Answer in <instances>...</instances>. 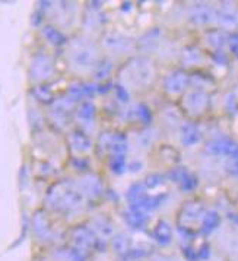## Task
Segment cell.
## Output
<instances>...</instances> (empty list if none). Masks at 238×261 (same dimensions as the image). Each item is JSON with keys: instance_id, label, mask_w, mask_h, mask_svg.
<instances>
[{"instance_id": "obj_45", "label": "cell", "mask_w": 238, "mask_h": 261, "mask_svg": "<svg viewBox=\"0 0 238 261\" xmlns=\"http://www.w3.org/2000/svg\"><path fill=\"white\" fill-rule=\"evenodd\" d=\"M228 44L229 47H238V32H232L231 35H228Z\"/></svg>"}, {"instance_id": "obj_28", "label": "cell", "mask_w": 238, "mask_h": 261, "mask_svg": "<svg viewBox=\"0 0 238 261\" xmlns=\"http://www.w3.org/2000/svg\"><path fill=\"white\" fill-rule=\"evenodd\" d=\"M97 115V108L91 101H85L78 110V118L83 123H92Z\"/></svg>"}, {"instance_id": "obj_36", "label": "cell", "mask_w": 238, "mask_h": 261, "mask_svg": "<svg viewBox=\"0 0 238 261\" xmlns=\"http://www.w3.org/2000/svg\"><path fill=\"white\" fill-rule=\"evenodd\" d=\"M200 57H202V54H200L199 48H196V47H188V48H186V51H184V60L188 64L197 63L200 60Z\"/></svg>"}, {"instance_id": "obj_43", "label": "cell", "mask_w": 238, "mask_h": 261, "mask_svg": "<svg viewBox=\"0 0 238 261\" xmlns=\"http://www.w3.org/2000/svg\"><path fill=\"white\" fill-rule=\"evenodd\" d=\"M73 165L76 168H79V169H86L89 164H88V161H85L82 158H75L73 159Z\"/></svg>"}, {"instance_id": "obj_40", "label": "cell", "mask_w": 238, "mask_h": 261, "mask_svg": "<svg viewBox=\"0 0 238 261\" xmlns=\"http://www.w3.org/2000/svg\"><path fill=\"white\" fill-rule=\"evenodd\" d=\"M212 59H213V62L217 63V64H219V66H225L228 63V57L227 54L224 51H215L213 53V56H212Z\"/></svg>"}, {"instance_id": "obj_2", "label": "cell", "mask_w": 238, "mask_h": 261, "mask_svg": "<svg viewBox=\"0 0 238 261\" xmlns=\"http://www.w3.org/2000/svg\"><path fill=\"white\" fill-rule=\"evenodd\" d=\"M205 213H206V210L202 203H199V201L186 203L178 213V229L195 233V226L199 223V228H200V223H202Z\"/></svg>"}, {"instance_id": "obj_29", "label": "cell", "mask_w": 238, "mask_h": 261, "mask_svg": "<svg viewBox=\"0 0 238 261\" xmlns=\"http://www.w3.org/2000/svg\"><path fill=\"white\" fill-rule=\"evenodd\" d=\"M132 115L135 117L137 121H140L142 124L149 125L152 123V120H154V117H152V113H151V110H149V107L145 104H137L133 108V111H132Z\"/></svg>"}, {"instance_id": "obj_3", "label": "cell", "mask_w": 238, "mask_h": 261, "mask_svg": "<svg viewBox=\"0 0 238 261\" xmlns=\"http://www.w3.org/2000/svg\"><path fill=\"white\" fill-rule=\"evenodd\" d=\"M126 81L135 86H144L152 81V66L145 59H133L123 70Z\"/></svg>"}, {"instance_id": "obj_14", "label": "cell", "mask_w": 238, "mask_h": 261, "mask_svg": "<svg viewBox=\"0 0 238 261\" xmlns=\"http://www.w3.org/2000/svg\"><path fill=\"white\" fill-rule=\"evenodd\" d=\"M97 59L95 54V47L91 42H81L79 45H76L75 51H73V60L78 63L79 66H91Z\"/></svg>"}, {"instance_id": "obj_21", "label": "cell", "mask_w": 238, "mask_h": 261, "mask_svg": "<svg viewBox=\"0 0 238 261\" xmlns=\"http://www.w3.org/2000/svg\"><path fill=\"white\" fill-rule=\"evenodd\" d=\"M132 247H133L132 245V241H130V238L126 233H115L113 238H111V248L122 258L125 255H127V252L132 250Z\"/></svg>"}, {"instance_id": "obj_19", "label": "cell", "mask_w": 238, "mask_h": 261, "mask_svg": "<svg viewBox=\"0 0 238 261\" xmlns=\"http://www.w3.org/2000/svg\"><path fill=\"white\" fill-rule=\"evenodd\" d=\"M92 226V230L95 232V235L98 237V240L107 241V238H113L114 237L113 223L107 218H104V216H100V218H97V219L93 220Z\"/></svg>"}, {"instance_id": "obj_48", "label": "cell", "mask_w": 238, "mask_h": 261, "mask_svg": "<svg viewBox=\"0 0 238 261\" xmlns=\"http://www.w3.org/2000/svg\"><path fill=\"white\" fill-rule=\"evenodd\" d=\"M122 11L123 12L132 11V3H130V2H126V3H123V5H122Z\"/></svg>"}, {"instance_id": "obj_6", "label": "cell", "mask_w": 238, "mask_h": 261, "mask_svg": "<svg viewBox=\"0 0 238 261\" xmlns=\"http://www.w3.org/2000/svg\"><path fill=\"white\" fill-rule=\"evenodd\" d=\"M183 107L187 114L193 115V117L202 115L203 113H206L207 107H209V95L203 92L202 89L190 91L183 99Z\"/></svg>"}, {"instance_id": "obj_25", "label": "cell", "mask_w": 238, "mask_h": 261, "mask_svg": "<svg viewBox=\"0 0 238 261\" xmlns=\"http://www.w3.org/2000/svg\"><path fill=\"white\" fill-rule=\"evenodd\" d=\"M129 149V142L127 136L123 133H117L113 135L111 139V147H110V153L111 155H126Z\"/></svg>"}, {"instance_id": "obj_27", "label": "cell", "mask_w": 238, "mask_h": 261, "mask_svg": "<svg viewBox=\"0 0 238 261\" xmlns=\"http://www.w3.org/2000/svg\"><path fill=\"white\" fill-rule=\"evenodd\" d=\"M108 167L110 171L115 175H123L127 171V158L126 155H111L108 161Z\"/></svg>"}, {"instance_id": "obj_4", "label": "cell", "mask_w": 238, "mask_h": 261, "mask_svg": "<svg viewBox=\"0 0 238 261\" xmlns=\"http://www.w3.org/2000/svg\"><path fill=\"white\" fill-rule=\"evenodd\" d=\"M101 240H98V237L95 235L92 228H86V226H78L72 230V247L78 250L85 251V252H91L92 250L100 248Z\"/></svg>"}, {"instance_id": "obj_15", "label": "cell", "mask_w": 238, "mask_h": 261, "mask_svg": "<svg viewBox=\"0 0 238 261\" xmlns=\"http://www.w3.org/2000/svg\"><path fill=\"white\" fill-rule=\"evenodd\" d=\"M217 18L221 27L232 30L238 27V11L229 3H224V6H221V9L217 13Z\"/></svg>"}, {"instance_id": "obj_49", "label": "cell", "mask_w": 238, "mask_h": 261, "mask_svg": "<svg viewBox=\"0 0 238 261\" xmlns=\"http://www.w3.org/2000/svg\"><path fill=\"white\" fill-rule=\"evenodd\" d=\"M231 51L234 53V56L238 59V47H232V48H231Z\"/></svg>"}, {"instance_id": "obj_18", "label": "cell", "mask_w": 238, "mask_h": 261, "mask_svg": "<svg viewBox=\"0 0 238 261\" xmlns=\"http://www.w3.org/2000/svg\"><path fill=\"white\" fill-rule=\"evenodd\" d=\"M146 196H148V188H146L145 182H135V184H132L129 187V190H127V194H126L129 207H136L142 200L145 199Z\"/></svg>"}, {"instance_id": "obj_9", "label": "cell", "mask_w": 238, "mask_h": 261, "mask_svg": "<svg viewBox=\"0 0 238 261\" xmlns=\"http://www.w3.org/2000/svg\"><path fill=\"white\" fill-rule=\"evenodd\" d=\"M188 18L195 25H207L217 18V12L207 3H195L190 8Z\"/></svg>"}, {"instance_id": "obj_44", "label": "cell", "mask_w": 238, "mask_h": 261, "mask_svg": "<svg viewBox=\"0 0 238 261\" xmlns=\"http://www.w3.org/2000/svg\"><path fill=\"white\" fill-rule=\"evenodd\" d=\"M127 169H130V172H140L142 169H144V164L140 162V161H136V162H132L129 167H127Z\"/></svg>"}, {"instance_id": "obj_38", "label": "cell", "mask_w": 238, "mask_h": 261, "mask_svg": "<svg viewBox=\"0 0 238 261\" xmlns=\"http://www.w3.org/2000/svg\"><path fill=\"white\" fill-rule=\"evenodd\" d=\"M155 140V130H146L139 136V143L142 147H149Z\"/></svg>"}, {"instance_id": "obj_26", "label": "cell", "mask_w": 238, "mask_h": 261, "mask_svg": "<svg viewBox=\"0 0 238 261\" xmlns=\"http://www.w3.org/2000/svg\"><path fill=\"white\" fill-rule=\"evenodd\" d=\"M206 41L212 48L219 51L228 42V37L225 35V32L219 31V30H212V31L206 32Z\"/></svg>"}, {"instance_id": "obj_31", "label": "cell", "mask_w": 238, "mask_h": 261, "mask_svg": "<svg viewBox=\"0 0 238 261\" xmlns=\"http://www.w3.org/2000/svg\"><path fill=\"white\" fill-rule=\"evenodd\" d=\"M159 38H161V31H159L158 28H155V30H152V31H149L146 34L145 37L140 40V44H142L145 48H151L152 45H155Z\"/></svg>"}, {"instance_id": "obj_47", "label": "cell", "mask_w": 238, "mask_h": 261, "mask_svg": "<svg viewBox=\"0 0 238 261\" xmlns=\"http://www.w3.org/2000/svg\"><path fill=\"white\" fill-rule=\"evenodd\" d=\"M111 88H113V85H111V84L98 85V94H105V92H108V91H110Z\"/></svg>"}, {"instance_id": "obj_22", "label": "cell", "mask_w": 238, "mask_h": 261, "mask_svg": "<svg viewBox=\"0 0 238 261\" xmlns=\"http://www.w3.org/2000/svg\"><path fill=\"white\" fill-rule=\"evenodd\" d=\"M32 229L38 238H45L50 233V222L47 219L45 213L37 212L32 218Z\"/></svg>"}, {"instance_id": "obj_32", "label": "cell", "mask_w": 238, "mask_h": 261, "mask_svg": "<svg viewBox=\"0 0 238 261\" xmlns=\"http://www.w3.org/2000/svg\"><path fill=\"white\" fill-rule=\"evenodd\" d=\"M111 69H113V63L110 62V60H103V62L98 64V67L95 70V77L103 81L107 76H110Z\"/></svg>"}, {"instance_id": "obj_8", "label": "cell", "mask_w": 238, "mask_h": 261, "mask_svg": "<svg viewBox=\"0 0 238 261\" xmlns=\"http://www.w3.org/2000/svg\"><path fill=\"white\" fill-rule=\"evenodd\" d=\"M188 85H190V76L180 69L170 72L164 79V88L166 92L171 95L183 94Z\"/></svg>"}, {"instance_id": "obj_5", "label": "cell", "mask_w": 238, "mask_h": 261, "mask_svg": "<svg viewBox=\"0 0 238 261\" xmlns=\"http://www.w3.org/2000/svg\"><path fill=\"white\" fill-rule=\"evenodd\" d=\"M206 153L213 156H228L231 161H238V143L228 137L210 140L205 147Z\"/></svg>"}, {"instance_id": "obj_16", "label": "cell", "mask_w": 238, "mask_h": 261, "mask_svg": "<svg viewBox=\"0 0 238 261\" xmlns=\"http://www.w3.org/2000/svg\"><path fill=\"white\" fill-rule=\"evenodd\" d=\"M202 139V132L199 128V125L195 124V123H184L181 125V143L183 146L192 147L197 145Z\"/></svg>"}, {"instance_id": "obj_34", "label": "cell", "mask_w": 238, "mask_h": 261, "mask_svg": "<svg viewBox=\"0 0 238 261\" xmlns=\"http://www.w3.org/2000/svg\"><path fill=\"white\" fill-rule=\"evenodd\" d=\"M111 139H113V135H111V133H103V135H101L100 142H98V153H100V155H105V153L110 152Z\"/></svg>"}, {"instance_id": "obj_41", "label": "cell", "mask_w": 238, "mask_h": 261, "mask_svg": "<svg viewBox=\"0 0 238 261\" xmlns=\"http://www.w3.org/2000/svg\"><path fill=\"white\" fill-rule=\"evenodd\" d=\"M225 105H227V110L228 111H231V113H235L237 111V99H235V96L231 94L227 96V101H225Z\"/></svg>"}, {"instance_id": "obj_13", "label": "cell", "mask_w": 238, "mask_h": 261, "mask_svg": "<svg viewBox=\"0 0 238 261\" xmlns=\"http://www.w3.org/2000/svg\"><path fill=\"white\" fill-rule=\"evenodd\" d=\"M123 219H125L126 225L132 230H144L149 218H148V213H145V212L129 207L123 213Z\"/></svg>"}, {"instance_id": "obj_17", "label": "cell", "mask_w": 238, "mask_h": 261, "mask_svg": "<svg viewBox=\"0 0 238 261\" xmlns=\"http://www.w3.org/2000/svg\"><path fill=\"white\" fill-rule=\"evenodd\" d=\"M105 44L115 51H127L130 47H132V40L125 35V34H120V32H110L105 35Z\"/></svg>"}, {"instance_id": "obj_20", "label": "cell", "mask_w": 238, "mask_h": 261, "mask_svg": "<svg viewBox=\"0 0 238 261\" xmlns=\"http://www.w3.org/2000/svg\"><path fill=\"white\" fill-rule=\"evenodd\" d=\"M219 225H221V215L217 210H207L200 223V232L203 235H209L213 230H217Z\"/></svg>"}, {"instance_id": "obj_42", "label": "cell", "mask_w": 238, "mask_h": 261, "mask_svg": "<svg viewBox=\"0 0 238 261\" xmlns=\"http://www.w3.org/2000/svg\"><path fill=\"white\" fill-rule=\"evenodd\" d=\"M149 261H177L174 257H171V255H166V254H155V255H152Z\"/></svg>"}, {"instance_id": "obj_46", "label": "cell", "mask_w": 238, "mask_h": 261, "mask_svg": "<svg viewBox=\"0 0 238 261\" xmlns=\"http://www.w3.org/2000/svg\"><path fill=\"white\" fill-rule=\"evenodd\" d=\"M228 171L234 175H238V161H231V164L228 165Z\"/></svg>"}, {"instance_id": "obj_24", "label": "cell", "mask_w": 238, "mask_h": 261, "mask_svg": "<svg viewBox=\"0 0 238 261\" xmlns=\"http://www.w3.org/2000/svg\"><path fill=\"white\" fill-rule=\"evenodd\" d=\"M42 35H44V38H45L47 41L50 42V44H53V45H56V47L64 45L66 41H67V38L64 37V34H63L62 31H59L57 28L50 27V25H47V27L42 28Z\"/></svg>"}, {"instance_id": "obj_7", "label": "cell", "mask_w": 238, "mask_h": 261, "mask_svg": "<svg viewBox=\"0 0 238 261\" xmlns=\"http://www.w3.org/2000/svg\"><path fill=\"white\" fill-rule=\"evenodd\" d=\"M168 177L184 193H190V191L196 190L197 186H199V179H197L196 175L184 167H177L171 169Z\"/></svg>"}, {"instance_id": "obj_33", "label": "cell", "mask_w": 238, "mask_h": 261, "mask_svg": "<svg viewBox=\"0 0 238 261\" xmlns=\"http://www.w3.org/2000/svg\"><path fill=\"white\" fill-rule=\"evenodd\" d=\"M164 182H165V178L161 174H151L145 179V186L148 190H155V188L164 186Z\"/></svg>"}, {"instance_id": "obj_23", "label": "cell", "mask_w": 238, "mask_h": 261, "mask_svg": "<svg viewBox=\"0 0 238 261\" xmlns=\"http://www.w3.org/2000/svg\"><path fill=\"white\" fill-rule=\"evenodd\" d=\"M69 142H70V146L73 147V150H76V152H88L92 146L89 137L86 136L83 132H79V130L73 132L70 137H69Z\"/></svg>"}, {"instance_id": "obj_11", "label": "cell", "mask_w": 238, "mask_h": 261, "mask_svg": "<svg viewBox=\"0 0 238 261\" xmlns=\"http://www.w3.org/2000/svg\"><path fill=\"white\" fill-rule=\"evenodd\" d=\"M173 237H174L173 226H171L170 222H166L164 219L158 220L156 225L154 226V229H152V232H151L152 241L155 242L158 247H161V248L168 247L173 242Z\"/></svg>"}, {"instance_id": "obj_35", "label": "cell", "mask_w": 238, "mask_h": 261, "mask_svg": "<svg viewBox=\"0 0 238 261\" xmlns=\"http://www.w3.org/2000/svg\"><path fill=\"white\" fill-rule=\"evenodd\" d=\"M114 92H115V98L122 102V104H127L130 101V92L123 84H117L114 86Z\"/></svg>"}, {"instance_id": "obj_12", "label": "cell", "mask_w": 238, "mask_h": 261, "mask_svg": "<svg viewBox=\"0 0 238 261\" xmlns=\"http://www.w3.org/2000/svg\"><path fill=\"white\" fill-rule=\"evenodd\" d=\"M78 186L81 187L85 197L97 199V197H100L103 194V182H101L100 178L93 175V174H88L86 177H83Z\"/></svg>"}, {"instance_id": "obj_39", "label": "cell", "mask_w": 238, "mask_h": 261, "mask_svg": "<svg viewBox=\"0 0 238 261\" xmlns=\"http://www.w3.org/2000/svg\"><path fill=\"white\" fill-rule=\"evenodd\" d=\"M197 255H199V261L207 260L210 257V247H209V244H202L197 248Z\"/></svg>"}, {"instance_id": "obj_1", "label": "cell", "mask_w": 238, "mask_h": 261, "mask_svg": "<svg viewBox=\"0 0 238 261\" xmlns=\"http://www.w3.org/2000/svg\"><path fill=\"white\" fill-rule=\"evenodd\" d=\"M47 204L54 210L70 212L83 206L85 194L81 187L72 181H60L56 182L47 193Z\"/></svg>"}, {"instance_id": "obj_10", "label": "cell", "mask_w": 238, "mask_h": 261, "mask_svg": "<svg viewBox=\"0 0 238 261\" xmlns=\"http://www.w3.org/2000/svg\"><path fill=\"white\" fill-rule=\"evenodd\" d=\"M30 72H31L32 79H35V81H44V79L52 77L53 72H54L52 59L45 54H38L32 60Z\"/></svg>"}, {"instance_id": "obj_37", "label": "cell", "mask_w": 238, "mask_h": 261, "mask_svg": "<svg viewBox=\"0 0 238 261\" xmlns=\"http://www.w3.org/2000/svg\"><path fill=\"white\" fill-rule=\"evenodd\" d=\"M206 76L202 73H195L193 76H190V84L195 85L197 89H199V88H205L207 84H212V81H210L209 77H206Z\"/></svg>"}, {"instance_id": "obj_30", "label": "cell", "mask_w": 238, "mask_h": 261, "mask_svg": "<svg viewBox=\"0 0 238 261\" xmlns=\"http://www.w3.org/2000/svg\"><path fill=\"white\" fill-rule=\"evenodd\" d=\"M32 94L42 104H50L53 101L52 91L47 86H37V88H34Z\"/></svg>"}]
</instances>
